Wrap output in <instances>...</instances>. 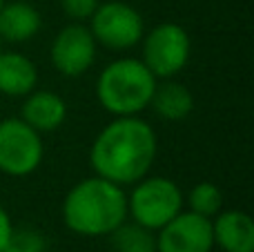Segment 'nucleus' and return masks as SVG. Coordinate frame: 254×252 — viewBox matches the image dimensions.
I'll use <instances>...</instances> for the list:
<instances>
[{
  "label": "nucleus",
  "mask_w": 254,
  "mask_h": 252,
  "mask_svg": "<svg viewBox=\"0 0 254 252\" xmlns=\"http://www.w3.org/2000/svg\"><path fill=\"white\" fill-rule=\"evenodd\" d=\"M43 138L18 119L0 121V172L7 177H29L43 163Z\"/></svg>",
  "instance_id": "0eeeda50"
},
{
  "label": "nucleus",
  "mask_w": 254,
  "mask_h": 252,
  "mask_svg": "<svg viewBox=\"0 0 254 252\" xmlns=\"http://www.w3.org/2000/svg\"><path fill=\"white\" fill-rule=\"evenodd\" d=\"M2 4H4V0H0V7H2Z\"/></svg>",
  "instance_id": "aec40b11"
},
{
  "label": "nucleus",
  "mask_w": 254,
  "mask_h": 252,
  "mask_svg": "<svg viewBox=\"0 0 254 252\" xmlns=\"http://www.w3.org/2000/svg\"><path fill=\"white\" fill-rule=\"evenodd\" d=\"M188 205L192 212L207 217V219H214L221 212V208H223V192L212 181H201L190 190Z\"/></svg>",
  "instance_id": "dca6fc26"
},
{
  "label": "nucleus",
  "mask_w": 254,
  "mask_h": 252,
  "mask_svg": "<svg viewBox=\"0 0 254 252\" xmlns=\"http://www.w3.org/2000/svg\"><path fill=\"white\" fill-rule=\"evenodd\" d=\"M112 237V248L114 252H156V235L154 230L138 226V223H121Z\"/></svg>",
  "instance_id": "2eb2a0df"
},
{
  "label": "nucleus",
  "mask_w": 254,
  "mask_h": 252,
  "mask_svg": "<svg viewBox=\"0 0 254 252\" xmlns=\"http://www.w3.org/2000/svg\"><path fill=\"white\" fill-rule=\"evenodd\" d=\"M43 27L40 11L29 2H4L0 7V38L7 43H27Z\"/></svg>",
  "instance_id": "ddd939ff"
},
{
  "label": "nucleus",
  "mask_w": 254,
  "mask_h": 252,
  "mask_svg": "<svg viewBox=\"0 0 254 252\" xmlns=\"http://www.w3.org/2000/svg\"><path fill=\"white\" fill-rule=\"evenodd\" d=\"M125 219V188L103 177L78 181L63 201V221L80 237H105L114 232Z\"/></svg>",
  "instance_id": "f03ea898"
},
{
  "label": "nucleus",
  "mask_w": 254,
  "mask_h": 252,
  "mask_svg": "<svg viewBox=\"0 0 254 252\" xmlns=\"http://www.w3.org/2000/svg\"><path fill=\"white\" fill-rule=\"evenodd\" d=\"M212 219L181 210L156 230V252H212Z\"/></svg>",
  "instance_id": "1a4fd4ad"
},
{
  "label": "nucleus",
  "mask_w": 254,
  "mask_h": 252,
  "mask_svg": "<svg viewBox=\"0 0 254 252\" xmlns=\"http://www.w3.org/2000/svg\"><path fill=\"white\" fill-rule=\"evenodd\" d=\"M0 52H2V47H0Z\"/></svg>",
  "instance_id": "412c9836"
},
{
  "label": "nucleus",
  "mask_w": 254,
  "mask_h": 252,
  "mask_svg": "<svg viewBox=\"0 0 254 252\" xmlns=\"http://www.w3.org/2000/svg\"><path fill=\"white\" fill-rule=\"evenodd\" d=\"M49 58L54 69L67 78H78L85 71H89V67L96 61V40L89 27L80 22L63 27L52 43Z\"/></svg>",
  "instance_id": "6e6552de"
},
{
  "label": "nucleus",
  "mask_w": 254,
  "mask_h": 252,
  "mask_svg": "<svg viewBox=\"0 0 254 252\" xmlns=\"http://www.w3.org/2000/svg\"><path fill=\"white\" fill-rule=\"evenodd\" d=\"M11 232H13V223H11V219H9L7 210L0 208V252L7 248Z\"/></svg>",
  "instance_id": "6ab92c4d"
},
{
  "label": "nucleus",
  "mask_w": 254,
  "mask_h": 252,
  "mask_svg": "<svg viewBox=\"0 0 254 252\" xmlns=\"http://www.w3.org/2000/svg\"><path fill=\"white\" fill-rule=\"evenodd\" d=\"M192 54L188 31L176 22H161L143 36V58L156 78H172L185 69Z\"/></svg>",
  "instance_id": "39448f33"
},
{
  "label": "nucleus",
  "mask_w": 254,
  "mask_h": 252,
  "mask_svg": "<svg viewBox=\"0 0 254 252\" xmlns=\"http://www.w3.org/2000/svg\"><path fill=\"white\" fill-rule=\"evenodd\" d=\"M89 31L96 45L123 52L143 40L145 22L143 16L127 2L110 0V2H98L96 11L89 18Z\"/></svg>",
  "instance_id": "423d86ee"
},
{
  "label": "nucleus",
  "mask_w": 254,
  "mask_h": 252,
  "mask_svg": "<svg viewBox=\"0 0 254 252\" xmlns=\"http://www.w3.org/2000/svg\"><path fill=\"white\" fill-rule=\"evenodd\" d=\"M212 237L223 252H254V221L243 210H221L212 219Z\"/></svg>",
  "instance_id": "9d476101"
},
{
  "label": "nucleus",
  "mask_w": 254,
  "mask_h": 252,
  "mask_svg": "<svg viewBox=\"0 0 254 252\" xmlns=\"http://www.w3.org/2000/svg\"><path fill=\"white\" fill-rule=\"evenodd\" d=\"M179 183L165 177H143L131 186L127 196V217L138 226L156 232L183 210Z\"/></svg>",
  "instance_id": "20e7f679"
},
{
  "label": "nucleus",
  "mask_w": 254,
  "mask_h": 252,
  "mask_svg": "<svg viewBox=\"0 0 254 252\" xmlns=\"http://www.w3.org/2000/svg\"><path fill=\"white\" fill-rule=\"evenodd\" d=\"M45 237L34 228H13L9 244L2 252H45Z\"/></svg>",
  "instance_id": "f3484780"
},
{
  "label": "nucleus",
  "mask_w": 254,
  "mask_h": 252,
  "mask_svg": "<svg viewBox=\"0 0 254 252\" xmlns=\"http://www.w3.org/2000/svg\"><path fill=\"white\" fill-rule=\"evenodd\" d=\"M156 83L140 58H119L98 74L96 96L112 116H138L149 107Z\"/></svg>",
  "instance_id": "7ed1b4c3"
},
{
  "label": "nucleus",
  "mask_w": 254,
  "mask_h": 252,
  "mask_svg": "<svg viewBox=\"0 0 254 252\" xmlns=\"http://www.w3.org/2000/svg\"><path fill=\"white\" fill-rule=\"evenodd\" d=\"M149 107H154V112L165 121H183L192 114L194 96L185 85L165 78V83H156L154 87Z\"/></svg>",
  "instance_id": "4468645a"
},
{
  "label": "nucleus",
  "mask_w": 254,
  "mask_h": 252,
  "mask_svg": "<svg viewBox=\"0 0 254 252\" xmlns=\"http://www.w3.org/2000/svg\"><path fill=\"white\" fill-rule=\"evenodd\" d=\"M38 85V69L20 52H0V92L25 98Z\"/></svg>",
  "instance_id": "f8f14e48"
},
{
  "label": "nucleus",
  "mask_w": 254,
  "mask_h": 252,
  "mask_svg": "<svg viewBox=\"0 0 254 252\" xmlns=\"http://www.w3.org/2000/svg\"><path fill=\"white\" fill-rule=\"evenodd\" d=\"M61 7L71 20H89L92 13L96 11L98 0H61Z\"/></svg>",
  "instance_id": "a211bd4d"
},
{
  "label": "nucleus",
  "mask_w": 254,
  "mask_h": 252,
  "mask_svg": "<svg viewBox=\"0 0 254 252\" xmlns=\"http://www.w3.org/2000/svg\"><path fill=\"white\" fill-rule=\"evenodd\" d=\"M20 119L38 134H47L65 123L67 105L58 94L49 92V89H34L25 96Z\"/></svg>",
  "instance_id": "9b49d317"
},
{
  "label": "nucleus",
  "mask_w": 254,
  "mask_h": 252,
  "mask_svg": "<svg viewBox=\"0 0 254 252\" xmlns=\"http://www.w3.org/2000/svg\"><path fill=\"white\" fill-rule=\"evenodd\" d=\"M158 150L156 132L138 116H116L98 132L89 150V165L116 186H134L147 177Z\"/></svg>",
  "instance_id": "f257e3e1"
}]
</instances>
